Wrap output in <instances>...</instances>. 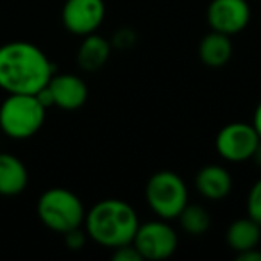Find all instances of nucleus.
Segmentation results:
<instances>
[{
    "mask_svg": "<svg viewBox=\"0 0 261 261\" xmlns=\"http://www.w3.org/2000/svg\"><path fill=\"white\" fill-rule=\"evenodd\" d=\"M54 75V65L29 41H9L0 47V88L6 93L36 95Z\"/></svg>",
    "mask_w": 261,
    "mask_h": 261,
    "instance_id": "f257e3e1",
    "label": "nucleus"
},
{
    "mask_svg": "<svg viewBox=\"0 0 261 261\" xmlns=\"http://www.w3.org/2000/svg\"><path fill=\"white\" fill-rule=\"evenodd\" d=\"M138 225V213L129 202L120 199H104L86 211L83 227L88 238L93 240L97 245L113 250L133 243Z\"/></svg>",
    "mask_w": 261,
    "mask_h": 261,
    "instance_id": "f03ea898",
    "label": "nucleus"
},
{
    "mask_svg": "<svg viewBox=\"0 0 261 261\" xmlns=\"http://www.w3.org/2000/svg\"><path fill=\"white\" fill-rule=\"evenodd\" d=\"M47 108L38 100L36 95L8 93L0 104V130L8 138H33L43 127Z\"/></svg>",
    "mask_w": 261,
    "mask_h": 261,
    "instance_id": "7ed1b4c3",
    "label": "nucleus"
},
{
    "mask_svg": "<svg viewBox=\"0 0 261 261\" xmlns=\"http://www.w3.org/2000/svg\"><path fill=\"white\" fill-rule=\"evenodd\" d=\"M36 213L45 227L59 234L83 227L86 217L83 200L68 188H48L41 193Z\"/></svg>",
    "mask_w": 261,
    "mask_h": 261,
    "instance_id": "20e7f679",
    "label": "nucleus"
},
{
    "mask_svg": "<svg viewBox=\"0 0 261 261\" xmlns=\"http://www.w3.org/2000/svg\"><path fill=\"white\" fill-rule=\"evenodd\" d=\"M145 200L152 213L163 220H174L190 202L188 186L179 174L160 170L150 175L145 186Z\"/></svg>",
    "mask_w": 261,
    "mask_h": 261,
    "instance_id": "39448f33",
    "label": "nucleus"
},
{
    "mask_svg": "<svg viewBox=\"0 0 261 261\" xmlns=\"http://www.w3.org/2000/svg\"><path fill=\"white\" fill-rule=\"evenodd\" d=\"M133 245L138 249L143 259L160 261L170 257L177 250L179 238L175 229L168 224V220L158 218V220H150L138 225Z\"/></svg>",
    "mask_w": 261,
    "mask_h": 261,
    "instance_id": "423d86ee",
    "label": "nucleus"
},
{
    "mask_svg": "<svg viewBox=\"0 0 261 261\" xmlns=\"http://www.w3.org/2000/svg\"><path fill=\"white\" fill-rule=\"evenodd\" d=\"M259 142L261 138L257 136L252 123L232 122L218 130L215 138V149L222 160L229 163H243L252 160V154Z\"/></svg>",
    "mask_w": 261,
    "mask_h": 261,
    "instance_id": "0eeeda50",
    "label": "nucleus"
},
{
    "mask_svg": "<svg viewBox=\"0 0 261 261\" xmlns=\"http://www.w3.org/2000/svg\"><path fill=\"white\" fill-rule=\"evenodd\" d=\"M104 18V0H66L63 4V25L73 36L83 38L91 33H97Z\"/></svg>",
    "mask_w": 261,
    "mask_h": 261,
    "instance_id": "6e6552de",
    "label": "nucleus"
},
{
    "mask_svg": "<svg viewBox=\"0 0 261 261\" xmlns=\"http://www.w3.org/2000/svg\"><path fill=\"white\" fill-rule=\"evenodd\" d=\"M206 18L211 31L236 36L250 22V6L247 0H211Z\"/></svg>",
    "mask_w": 261,
    "mask_h": 261,
    "instance_id": "1a4fd4ad",
    "label": "nucleus"
},
{
    "mask_svg": "<svg viewBox=\"0 0 261 261\" xmlns=\"http://www.w3.org/2000/svg\"><path fill=\"white\" fill-rule=\"evenodd\" d=\"M47 90L52 97V106L65 111L81 109L88 100V86L75 73H54Z\"/></svg>",
    "mask_w": 261,
    "mask_h": 261,
    "instance_id": "9d476101",
    "label": "nucleus"
},
{
    "mask_svg": "<svg viewBox=\"0 0 261 261\" xmlns=\"http://www.w3.org/2000/svg\"><path fill=\"white\" fill-rule=\"evenodd\" d=\"M195 188L204 199L222 200L231 193L232 177L220 165H206L195 175Z\"/></svg>",
    "mask_w": 261,
    "mask_h": 261,
    "instance_id": "9b49d317",
    "label": "nucleus"
},
{
    "mask_svg": "<svg viewBox=\"0 0 261 261\" xmlns=\"http://www.w3.org/2000/svg\"><path fill=\"white\" fill-rule=\"evenodd\" d=\"M29 185V172L23 161L0 150V195H20Z\"/></svg>",
    "mask_w": 261,
    "mask_h": 261,
    "instance_id": "f8f14e48",
    "label": "nucleus"
},
{
    "mask_svg": "<svg viewBox=\"0 0 261 261\" xmlns=\"http://www.w3.org/2000/svg\"><path fill=\"white\" fill-rule=\"evenodd\" d=\"M111 41L97 33L83 36L79 50H77V65L84 72H97L108 63L111 56Z\"/></svg>",
    "mask_w": 261,
    "mask_h": 261,
    "instance_id": "ddd939ff",
    "label": "nucleus"
},
{
    "mask_svg": "<svg viewBox=\"0 0 261 261\" xmlns=\"http://www.w3.org/2000/svg\"><path fill=\"white\" fill-rule=\"evenodd\" d=\"M232 58V41L227 34L211 31L199 43V59L210 68H222Z\"/></svg>",
    "mask_w": 261,
    "mask_h": 261,
    "instance_id": "4468645a",
    "label": "nucleus"
},
{
    "mask_svg": "<svg viewBox=\"0 0 261 261\" xmlns=\"http://www.w3.org/2000/svg\"><path fill=\"white\" fill-rule=\"evenodd\" d=\"M225 240L231 250H234L236 254L256 249L261 243V225L247 215L245 218H238L229 224Z\"/></svg>",
    "mask_w": 261,
    "mask_h": 261,
    "instance_id": "2eb2a0df",
    "label": "nucleus"
},
{
    "mask_svg": "<svg viewBox=\"0 0 261 261\" xmlns=\"http://www.w3.org/2000/svg\"><path fill=\"white\" fill-rule=\"evenodd\" d=\"M181 229L190 236H202L211 227V215L200 204H186L177 217Z\"/></svg>",
    "mask_w": 261,
    "mask_h": 261,
    "instance_id": "dca6fc26",
    "label": "nucleus"
},
{
    "mask_svg": "<svg viewBox=\"0 0 261 261\" xmlns=\"http://www.w3.org/2000/svg\"><path fill=\"white\" fill-rule=\"evenodd\" d=\"M247 213L254 222L261 225V179L252 185L247 195Z\"/></svg>",
    "mask_w": 261,
    "mask_h": 261,
    "instance_id": "f3484780",
    "label": "nucleus"
},
{
    "mask_svg": "<svg viewBox=\"0 0 261 261\" xmlns=\"http://www.w3.org/2000/svg\"><path fill=\"white\" fill-rule=\"evenodd\" d=\"M113 259L115 261H142V254L138 252L133 243H127L118 249H113Z\"/></svg>",
    "mask_w": 261,
    "mask_h": 261,
    "instance_id": "a211bd4d",
    "label": "nucleus"
},
{
    "mask_svg": "<svg viewBox=\"0 0 261 261\" xmlns=\"http://www.w3.org/2000/svg\"><path fill=\"white\" fill-rule=\"evenodd\" d=\"M63 236H65V242H66V245H68V249H72V250L83 249L88 240V234H86V231H83V227L72 229V231L65 232Z\"/></svg>",
    "mask_w": 261,
    "mask_h": 261,
    "instance_id": "6ab92c4d",
    "label": "nucleus"
},
{
    "mask_svg": "<svg viewBox=\"0 0 261 261\" xmlns=\"http://www.w3.org/2000/svg\"><path fill=\"white\" fill-rule=\"evenodd\" d=\"M136 41V34L135 31L130 29H118L111 41V47L116 48H130Z\"/></svg>",
    "mask_w": 261,
    "mask_h": 261,
    "instance_id": "aec40b11",
    "label": "nucleus"
},
{
    "mask_svg": "<svg viewBox=\"0 0 261 261\" xmlns=\"http://www.w3.org/2000/svg\"><path fill=\"white\" fill-rule=\"evenodd\" d=\"M240 261H261V249L256 247V249H250V250H245V252H240L236 254Z\"/></svg>",
    "mask_w": 261,
    "mask_h": 261,
    "instance_id": "412c9836",
    "label": "nucleus"
},
{
    "mask_svg": "<svg viewBox=\"0 0 261 261\" xmlns=\"http://www.w3.org/2000/svg\"><path fill=\"white\" fill-rule=\"evenodd\" d=\"M252 125L256 129L257 136L261 138V100L257 102L256 109H254V116H252Z\"/></svg>",
    "mask_w": 261,
    "mask_h": 261,
    "instance_id": "4be33fe9",
    "label": "nucleus"
},
{
    "mask_svg": "<svg viewBox=\"0 0 261 261\" xmlns=\"http://www.w3.org/2000/svg\"><path fill=\"white\" fill-rule=\"evenodd\" d=\"M252 160L256 161V165L261 168V142H259V145L256 147V150H254V154H252Z\"/></svg>",
    "mask_w": 261,
    "mask_h": 261,
    "instance_id": "5701e85b",
    "label": "nucleus"
},
{
    "mask_svg": "<svg viewBox=\"0 0 261 261\" xmlns=\"http://www.w3.org/2000/svg\"><path fill=\"white\" fill-rule=\"evenodd\" d=\"M0 147H2V140H0Z\"/></svg>",
    "mask_w": 261,
    "mask_h": 261,
    "instance_id": "b1692460",
    "label": "nucleus"
}]
</instances>
